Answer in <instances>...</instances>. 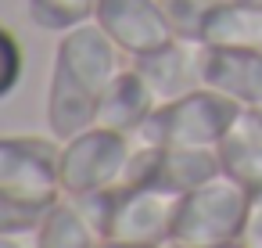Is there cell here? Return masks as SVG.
Returning a JSON list of instances; mask_svg holds the SVG:
<instances>
[{
  "label": "cell",
  "mask_w": 262,
  "mask_h": 248,
  "mask_svg": "<svg viewBox=\"0 0 262 248\" xmlns=\"http://www.w3.org/2000/svg\"><path fill=\"white\" fill-rule=\"evenodd\" d=\"M241 115L244 108L237 101L212 87H198L176 101L158 105L155 115L129 140H147L162 148H219V140L233 130Z\"/></svg>",
  "instance_id": "cell-1"
},
{
  "label": "cell",
  "mask_w": 262,
  "mask_h": 248,
  "mask_svg": "<svg viewBox=\"0 0 262 248\" xmlns=\"http://www.w3.org/2000/svg\"><path fill=\"white\" fill-rule=\"evenodd\" d=\"M248 201H251V194L241 183H233L230 176L219 173L205 187H198V191L180 198L169 248H219V244H233L241 226H244Z\"/></svg>",
  "instance_id": "cell-2"
},
{
  "label": "cell",
  "mask_w": 262,
  "mask_h": 248,
  "mask_svg": "<svg viewBox=\"0 0 262 248\" xmlns=\"http://www.w3.org/2000/svg\"><path fill=\"white\" fill-rule=\"evenodd\" d=\"M58 155L61 144L54 137H0V191L36 209H51L61 198Z\"/></svg>",
  "instance_id": "cell-3"
},
{
  "label": "cell",
  "mask_w": 262,
  "mask_h": 248,
  "mask_svg": "<svg viewBox=\"0 0 262 248\" xmlns=\"http://www.w3.org/2000/svg\"><path fill=\"white\" fill-rule=\"evenodd\" d=\"M129 155V137L90 126L79 137L61 144L58 155V183L61 194H86V191H115L122 166Z\"/></svg>",
  "instance_id": "cell-4"
},
{
  "label": "cell",
  "mask_w": 262,
  "mask_h": 248,
  "mask_svg": "<svg viewBox=\"0 0 262 248\" xmlns=\"http://www.w3.org/2000/svg\"><path fill=\"white\" fill-rule=\"evenodd\" d=\"M176 209H180V194H172L165 187L119 191L112 230L104 241H122L133 248H169Z\"/></svg>",
  "instance_id": "cell-5"
},
{
  "label": "cell",
  "mask_w": 262,
  "mask_h": 248,
  "mask_svg": "<svg viewBox=\"0 0 262 248\" xmlns=\"http://www.w3.org/2000/svg\"><path fill=\"white\" fill-rule=\"evenodd\" d=\"M94 22L112 36V44L133 61L140 54H151L176 40L165 26V15L158 0H97Z\"/></svg>",
  "instance_id": "cell-6"
},
{
  "label": "cell",
  "mask_w": 262,
  "mask_h": 248,
  "mask_svg": "<svg viewBox=\"0 0 262 248\" xmlns=\"http://www.w3.org/2000/svg\"><path fill=\"white\" fill-rule=\"evenodd\" d=\"M126 54L112 44V36L90 18V22H79L72 29L61 33L58 40V51H54V65H61L72 79H79L86 90L101 94L122 69Z\"/></svg>",
  "instance_id": "cell-7"
},
{
  "label": "cell",
  "mask_w": 262,
  "mask_h": 248,
  "mask_svg": "<svg viewBox=\"0 0 262 248\" xmlns=\"http://www.w3.org/2000/svg\"><path fill=\"white\" fill-rule=\"evenodd\" d=\"M201 51H205V44L169 40L165 47H158L151 54H140L129 65L144 76V83L151 87L158 105H165V101H176V97L205 87L201 83Z\"/></svg>",
  "instance_id": "cell-8"
},
{
  "label": "cell",
  "mask_w": 262,
  "mask_h": 248,
  "mask_svg": "<svg viewBox=\"0 0 262 248\" xmlns=\"http://www.w3.org/2000/svg\"><path fill=\"white\" fill-rule=\"evenodd\" d=\"M201 83L226 94L241 108L262 105V51L208 47L201 51Z\"/></svg>",
  "instance_id": "cell-9"
},
{
  "label": "cell",
  "mask_w": 262,
  "mask_h": 248,
  "mask_svg": "<svg viewBox=\"0 0 262 248\" xmlns=\"http://www.w3.org/2000/svg\"><path fill=\"white\" fill-rule=\"evenodd\" d=\"M158 97L151 94V87L144 83V76L126 65L101 94H97V126L115 130L122 137H137L140 126L155 115Z\"/></svg>",
  "instance_id": "cell-10"
},
{
  "label": "cell",
  "mask_w": 262,
  "mask_h": 248,
  "mask_svg": "<svg viewBox=\"0 0 262 248\" xmlns=\"http://www.w3.org/2000/svg\"><path fill=\"white\" fill-rule=\"evenodd\" d=\"M47 133L65 144L72 137H79L83 130L97 126V94L86 90L79 79H72L61 65H51V79H47Z\"/></svg>",
  "instance_id": "cell-11"
},
{
  "label": "cell",
  "mask_w": 262,
  "mask_h": 248,
  "mask_svg": "<svg viewBox=\"0 0 262 248\" xmlns=\"http://www.w3.org/2000/svg\"><path fill=\"white\" fill-rule=\"evenodd\" d=\"M223 176L241 183L248 194H262V126L244 108V115L233 122V130L215 148Z\"/></svg>",
  "instance_id": "cell-12"
},
{
  "label": "cell",
  "mask_w": 262,
  "mask_h": 248,
  "mask_svg": "<svg viewBox=\"0 0 262 248\" xmlns=\"http://www.w3.org/2000/svg\"><path fill=\"white\" fill-rule=\"evenodd\" d=\"M201 44H208V47H237V51H262V0H248V4H215Z\"/></svg>",
  "instance_id": "cell-13"
},
{
  "label": "cell",
  "mask_w": 262,
  "mask_h": 248,
  "mask_svg": "<svg viewBox=\"0 0 262 248\" xmlns=\"http://www.w3.org/2000/svg\"><path fill=\"white\" fill-rule=\"evenodd\" d=\"M219 173L223 169H219L215 148H165L162 169H158V187L183 198V194L205 187L208 180H215Z\"/></svg>",
  "instance_id": "cell-14"
},
{
  "label": "cell",
  "mask_w": 262,
  "mask_h": 248,
  "mask_svg": "<svg viewBox=\"0 0 262 248\" xmlns=\"http://www.w3.org/2000/svg\"><path fill=\"white\" fill-rule=\"evenodd\" d=\"M36 241L40 248H97V234L86 226V219L76 212V205L61 194L40 219L36 226Z\"/></svg>",
  "instance_id": "cell-15"
},
{
  "label": "cell",
  "mask_w": 262,
  "mask_h": 248,
  "mask_svg": "<svg viewBox=\"0 0 262 248\" xmlns=\"http://www.w3.org/2000/svg\"><path fill=\"white\" fill-rule=\"evenodd\" d=\"M215 4L219 0H158L169 33L176 40H190V44L205 40V26H208Z\"/></svg>",
  "instance_id": "cell-16"
},
{
  "label": "cell",
  "mask_w": 262,
  "mask_h": 248,
  "mask_svg": "<svg viewBox=\"0 0 262 248\" xmlns=\"http://www.w3.org/2000/svg\"><path fill=\"white\" fill-rule=\"evenodd\" d=\"M162 144L147 140H129V155L119 176L115 191H137V187H158V169H162Z\"/></svg>",
  "instance_id": "cell-17"
},
{
  "label": "cell",
  "mask_w": 262,
  "mask_h": 248,
  "mask_svg": "<svg viewBox=\"0 0 262 248\" xmlns=\"http://www.w3.org/2000/svg\"><path fill=\"white\" fill-rule=\"evenodd\" d=\"M26 4H29V15H33L36 26L65 33V29L94 18V4H97V0H26Z\"/></svg>",
  "instance_id": "cell-18"
},
{
  "label": "cell",
  "mask_w": 262,
  "mask_h": 248,
  "mask_svg": "<svg viewBox=\"0 0 262 248\" xmlns=\"http://www.w3.org/2000/svg\"><path fill=\"white\" fill-rule=\"evenodd\" d=\"M76 212L86 219V226L104 241L108 230H112V216H115V201H119V191H86V194H65Z\"/></svg>",
  "instance_id": "cell-19"
},
{
  "label": "cell",
  "mask_w": 262,
  "mask_h": 248,
  "mask_svg": "<svg viewBox=\"0 0 262 248\" xmlns=\"http://www.w3.org/2000/svg\"><path fill=\"white\" fill-rule=\"evenodd\" d=\"M22 69H26V58H22L18 40H15L4 26H0V101H4V97L18 87Z\"/></svg>",
  "instance_id": "cell-20"
},
{
  "label": "cell",
  "mask_w": 262,
  "mask_h": 248,
  "mask_svg": "<svg viewBox=\"0 0 262 248\" xmlns=\"http://www.w3.org/2000/svg\"><path fill=\"white\" fill-rule=\"evenodd\" d=\"M47 209H36L29 201H18L0 191V234L4 230H36Z\"/></svg>",
  "instance_id": "cell-21"
},
{
  "label": "cell",
  "mask_w": 262,
  "mask_h": 248,
  "mask_svg": "<svg viewBox=\"0 0 262 248\" xmlns=\"http://www.w3.org/2000/svg\"><path fill=\"white\" fill-rule=\"evenodd\" d=\"M237 244H241V248H262V194H251L244 226H241V234H237Z\"/></svg>",
  "instance_id": "cell-22"
},
{
  "label": "cell",
  "mask_w": 262,
  "mask_h": 248,
  "mask_svg": "<svg viewBox=\"0 0 262 248\" xmlns=\"http://www.w3.org/2000/svg\"><path fill=\"white\" fill-rule=\"evenodd\" d=\"M0 248H40V241H36V230H4Z\"/></svg>",
  "instance_id": "cell-23"
},
{
  "label": "cell",
  "mask_w": 262,
  "mask_h": 248,
  "mask_svg": "<svg viewBox=\"0 0 262 248\" xmlns=\"http://www.w3.org/2000/svg\"><path fill=\"white\" fill-rule=\"evenodd\" d=\"M248 112H251V115H255V122L262 126V105H258V108H248Z\"/></svg>",
  "instance_id": "cell-24"
},
{
  "label": "cell",
  "mask_w": 262,
  "mask_h": 248,
  "mask_svg": "<svg viewBox=\"0 0 262 248\" xmlns=\"http://www.w3.org/2000/svg\"><path fill=\"white\" fill-rule=\"evenodd\" d=\"M219 4H248V0H219Z\"/></svg>",
  "instance_id": "cell-25"
},
{
  "label": "cell",
  "mask_w": 262,
  "mask_h": 248,
  "mask_svg": "<svg viewBox=\"0 0 262 248\" xmlns=\"http://www.w3.org/2000/svg\"><path fill=\"white\" fill-rule=\"evenodd\" d=\"M219 248H241V244H237V241H233V244H219Z\"/></svg>",
  "instance_id": "cell-26"
}]
</instances>
